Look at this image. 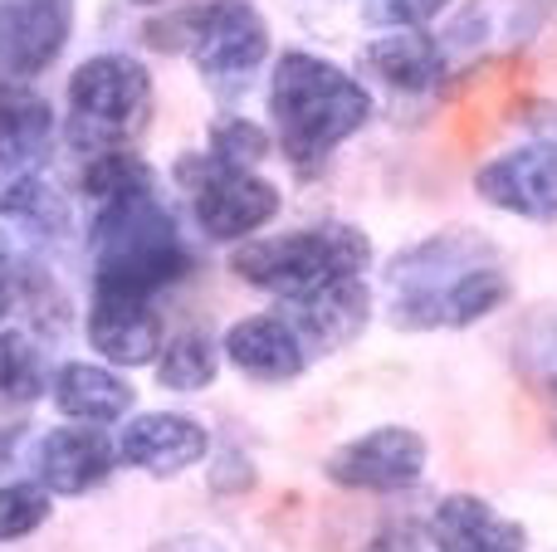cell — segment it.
Segmentation results:
<instances>
[{
  "label": "cell",
  "instance_id": "8fae6325",
  "mask_svg": "<svg viewBox=\"0 0 557 552\" xmlns=\"http://www.w3.org/2000/svg\"><path fill=\"white\" fill-rule=\"evenodd\" d=\"M211 450V430L201 421L182 416V411H143L127 421V430L117 436V455L123 465L143 469V475H182V469L201 465Z\"/></svg>",
  "mask_w": 557,
  "mask_h": 552
},
{
  "label": "cell",
  "instance_id": "ac0fdd59",
  "mask_svg": "<svg viewBox=\"0 0 557 552\" xmlns=\"http://www.w3.org/2000/svg\"><path fill=\"white\" fill-rule=\"evenodd\" d=\"M362 68L396 93H425L445 74V49L425 29H386L362 49Z\"/></svg>",
  "mask_w": 557,
  "mask_h": 552
},
{
  "label": "cell",
  "instance_id": "2e32d148",
  "mask_svg": "<svg viewBox=\"0 0 557 552\" xmlns=\"http://www.w3.org/2000/svg\"><path fill=\"white\" fill-rule=\"evenodd\" d=\"M49 391H54L59 416L78 421V426H113L137 401L133 381L117 377V367H103V362H64Z\"/></svg>",
  "mask_w": 557,
  "mask_h": 552
},
{
  "label": "cell",
  "instance_id": "7a4b0ae2",
  "mask_svg": "<svg viewBox=\"0 0 557 552\" xmlns=\"http://www.w3.org/2000/svg\"><path fill=\"white\" fill-rule=\"evenodd\" d=\"M88 250H94V293L157 299L196 269L191 250L176 235V215L157 201V191L94 205Z\"/></svg>",
  "mask_w": 557,
  "mask_h": 552
},
{
  "label": "cell",
  "instance_id": "5bb4252c",
  "mask_svg": "<svg viewBox=\"0 0 557 552\" xmlns=\"http://www.w3.org/2000/svg\"><path fill=\"white\" fill-rule=\"evenodd\" d=\"M221 352H225V362H231L235 372H245L250 381H294L298 372L308 367V348L294 323L284 318V309L231 323Z\"/></svg>",
  "mask_w": 557,
  "mask_h": 552
},
{
  "label": "cell",
  "instance_id": "484cf974",
  "mask_svg": "<svg viewBox=\"0 0 557 552\" xmlns=\"http://www.w3.org/2000/svg\"><path fill=\"white\" fill-rule=\"evenodd\" d=\"M270 133L255 117H221L211 127V156L221 166H235V172H255L270 156Z\"/></svg>",
  "mask_w": 557,
  "mask_h": 552
},
{
  "label": "cell",
  "instance_id": "cb8c5ba5",
  "mask_svg": "<svg viewBox=\"0 0 557 552\" xmlns=\"http://www.w3.org/2000/svg\"><path fill=\"white\" fill-rule=\"evenodd\" d=\"M54 289L45 274V264L25 250L20 235H0V323L29 313L45 303V293Z\"/></svg>",
  "mask_w": 557,
  "mask_h": 552
},
{
  "label": "cell",
  "instance_id": "6da1fadb",
  "mask_svg": "<svg viewBox=\"0 0 557 552\" xmlns=\"http://www.w3.org/2000/svg\"><path fill=\"white\" fill-rule=\"evenodd\" d=\"M270 117L278 127L294 172H318L347 137H357L372 117V93L357 84L333 59L308 54V49H284L274 59L270 78Z\"/></svg>",
  "mask_w": 557,
  "mask_h": 552
},
{
  "label": "cell",
  "instance_id": "8992f818",
  "mask_svg": "<svg viewBox=\"0 0 557 552\" xmlns=\"http://www.w3.org/2000/svg\"><path fill=\"white\" fill-rule=\"evenodd\" d=\"M490 260V244L474 230H445L431 240L411 244L406 254H396L386 284H392V323L396 328H441V289L450 279H460L465 269Z\"/></svg>",
  "mask_w": 557,
  "mask_h": 552
},
{
  "label": "cell",
  "instance_id": "d4e9b609",
  "mask_svg": "<svg viewBox=\"0 0 557 552\" xmlns=\"http://www.w3.org/2000/svg\"><path fill=\"white\" fill-rule=\"evenodd\" d=\"M49 489L39 479H15V485H0V543H15L29 538L35 528L49 524Z\"/></svg>",
  "mask_w": 557,
  "mask_h": 552
},
{
  "label": "cell",
  "instance_id": "7c38bea8",
  "mask_svg": "<svg viewBox=\"0 0 557 552\" xmlns=\"http://www.w3.org/2000/svg\"><path fill=\"white\" fill-rule=\"evenodd\" d=\"M117 440H108V430L98 426H59L39 440L35 450V469H39V485L49 494H88V489L108 485V475L117 469Z\"/></svg>",
  "mask_w": 557,
  "mask_h": 552
},
{
  "label": "cell",
  "instance_id": "83f0119b",
  "mask_svg": "<svg viewBox=\"0 0 557 552\" xmlns=\"http://www.w3.org/2000/svg\"><path fill=\"white\" fill-rule=\"evenodd\" d=\"M455 0H367L362 20L376 29H425L431 20H441Z\"/></svg>",
  "mask_w": 557,
  "mask_h": 552
},
{
  "label": "cell",
  "instance_id": "5b68a950",
  "mask_svg": "<svg viewBox=\"0 0 557 552\" xmlns=\"http://www.w3.org/2000/svg\"><path fill=\"white\" fill-rule=\"evenodd\" d=\"M176 181L191 191L196 225L206 230V240L215 244H240L250 235H260L264 225L278 215V186L264 181L260 172H235L221 166L215 156L186 152L176 162Z\"/></svg>",
  "mask_w": 557,
  "mask_h": 552
},
{
  "label": "cell",
  "instance_id": "30bf717a",
  "mask_svg": "<svg viewBox=\"0 0 557 552\" xmlns=\"http://www.w3.org/2000/svg\"><path fill=\"white\" fill-rule=\"evenodd\" d=\"M474 191L504 215L557 221V152L553 147H513L474 172Z\"/></svg>",
  "mask_w": 557,
  "mask_h": 552
},
{
  "label": "cell",
  "instance_id": "277c9868",
  "mask_svg": "<svg viewBox=\"0 0 557 552\" xmlns=\"http://www.w3.org/2000/svg\"><path fill=\"white\" fill-rule=\"evenodd\" d=\"M152 117V74L133 54H94L69 74V142L78 152L127 147Z\"/></svg>",
  "mask_w": 557,
  "mask_h": 552
},
{
  "label": "cell",
  "instance_id": "ffe728a7",
  "mask_svg": "<svg viewBox=\"0 0 557 552\" xmlns=\"http://www.w3.org/2000/svg\"><path fill=\"white\" fill-rule=\"evenodd\" d=\"M54 137V108L29 84H0V166H35Z\"/></svg>",
  "mask_w": 557,
  "mask_h": 552
},
{
  "label": "cell",
  "instance_id": "e0dca14e",
  "mask_svg": "<svg viewBox=\"0 0 557 552\" xmlns=\"http://www.w3.org/2000/svg\"><path fill=\"white\" fill-rule=\"evenodd\" d=\"M431 538L441 552H523V528L480 494H445L431 514Z\"/></svg>",
  "mask_w": 557,
  "mask_h": 552
},
{
  "label": "cell",
  "instance_id": "4316f807",
  "mask_svg": "<svg viewBox=\"0 0 557 552\" xmlns=\"http://www.w3.org/2000/svg\"><path fill=\"white\" fill-rule=\"evenodd\" d=\"M45 387V372H39V352L25 333L5 328L0 333V401H29Z\"/></svg>",
  "mask_w": 557,
  "mask_h": 552
},
{
  "label": "cell",
  "instance_id": "9c48e42d",
  "mask_svg": "<svg viewBox=\"0 0 557 552\" xmlns=\"http://www.w3.org/2000/svg\"><path fill=\"white\" fill-rule=\"evenodd\" d=\"M74 35V0H0V84L39 78Z\"/></svg>",
  "mask_w": 557,
  "mask_h": 552
},
{
  "label": "cell",
  "instance_id": "4fadbf2b",
  "mask_svg": "<svg viewBox=\"0 0 557 552\" xmlns=\"http://www.w3.org/2000/svg\"><path fill=\"white\" fill-rule=\"evenodd\" d=\"M88 342L108 367H152L162 352V318L152 299H127V293H94L88 303Z\"/></svg>",
  "mask_w": 557,
  "mask_h": 552
},
{
  "label": "cell",
  "instance_id": "52a82bcc",
  "mask_svg": "<svg viewBox=\"0 0 557 552\" xmlns=\"http://www.w3.org/2000/svg\"><path fill=\"white\" fill-rule=\"evenodd\" d=\"M196 74L211 84L245 78L270 59V25L250 0H206L191 10V39H186Z\"/></svg>",
  "mask_w": 557,
  "mask_h": 552
},
{
  "label": "cell",
  "instance_id": "d6986e66",
  "mask_svg": "<svg viewBox=\"0 0 557 552\" xmlns=\"http://www.w3.org/2000/svg\"><path fill=\"white\" fill-rule=\"evenodd\" d=\"M0 215L39 240L69 235V196L39 166H0Z\"/></svg>",
  "mask_w": 557,
  "mask_h": 552
},
{
  "label": "cell",
  "instance_id": "3957f363",
  "mask_svg": "<svg viewBox=\"0 0 557 552\" xmlns=\"http://www.w3.org/2000/svg\"><path fill=\"white\" fill-rule=\"evenodd\" d=\"M372 244L357 225H313V230H288L270 240H240L231 254V274L250 289L278 293L284 303L308 299L337 279H352L367 269Z\"/></svg>",
  "mask_w": 557,
  "mask_h": 552
},
{
  "label": "cell",
  "instance_id": "44dd1931",
  "mask_svg": "<svg viewBox=\"0 0 557 552\" xmlns=\"http://www.w3.org/2000/svg\"><path fill=\"white\" fill-rule=\"evenodd\" d=\"M221 357H225V352L215 348L211 333L186 328V333H176V338L162 342V352H157L152 372H157V381H162L166 391L196 397V391H206V387L215 381V372H221Z\"/></svg>",
  "mask_w": 557,
  "mask_h": 552
},
{
  "label": "cell",
  "instance_id": "ba28073f",
  "mask_svg": "<svg viewBox=\"0 0 557 552\" xmlns=\"http://www.w3.org/2000/svg\"><path fill=\"white\" fill-rule=\"evenodd\" d=\"M425 440L411 426H372L323 460V475L357 494H396L425 475Z\"/></svg>",
  "mask_w": 557,
  "mask_h": 552
},
{
  "label": "cell",
  "instance_id": "9a60e30c",
  "mask_svg": "<svg viewBox=\"0 0 557 552\" xmlns=\"http://www.w3.org/2000/svg\"><path fill=\"white\" fill-rule=\"evenodd\" d=\"M284 309H288V323L298 328V338H304L308 357H313V352L327 357V352H343L347 342L367 328V318H372V293H367L362 274H352V279H337V284H327V289L308 293V299L284 303Z\"/></svg>",
  "mask_w": 557,
  "mask_h": 552
},
{
  "label": "cell",
  "instance_id": "7402d4cb",
  "mask_svg": "<svg viewBox=\"0 0 557 552\" xmlns=\"http://www.w3.org/2000/svg\"><path fill=\"white\" fill-rule=\"evenodd\" d=\"M78 191L94 205H113L127 201V196H147L157 191V166L147 156L127 152V147H108V152H94L78 172Z\"/></svg>",
  "mask_w": 557,
  "mask_h": 552
},
{
  "label": "cell",
  "instance_id": "f1b7e54d",
  "mask_svg": "<svg viewBox=\"0 0 557 552\" xmlns=\"http://www.w3.org/2000/svg\"><path fill=\"white\" fill-rule=\"evenodd\" d=\"M127 5H137V10H157V5H176V0H127Z\"/></svg>",
  "mask_w": 557,
  "mask_h": 552
},
{
  "label": "cell",
  "instance_id": "603a6c76",
  "mask_svg": "<svg viewBox=\"0 0 557 552\" xmlns=\"http://www.w3.org/2000/svg\"><path fill=\"white\" fill-rule=\"evenodd\" d=\"M509 293L513 284L504 279V269L474 264V269H465L460 279H450L441 289V328H470V323L490 318V313H499L509 303Z\"/></svg>",
  "mask_w": 557,
  "mask_h": 552
},
{
  "label": "cell",
  "instance_id": "f546056e",
  "mask_svg": "<svg viewBox=\"0 0 557 552\" xmlns=\"http://www.w3.org/2000/svg\"><path fill=\"white\" fill-rule=\"evenodd\" d=\"M0 455H5V450H0Z\"/></svg>",
  "mask_w": 557,
  "mask_h": 552
}]
</instances>
